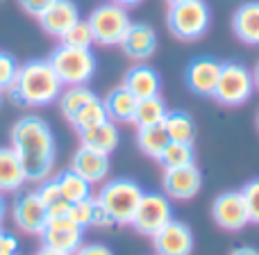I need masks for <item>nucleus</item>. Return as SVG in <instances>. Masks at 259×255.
<instances>
[{
  "instance_id": "obj_1",
  "label": "nucleus",
  "mask_w": 259,
  "mask_h": 255,
  "mask_svg": "<svg viewBox=\"0 0 259 255\" xmlns=\"http://www.w3.org/2000/svg\"><path fill=\"white\" fill-rule=\"evenodd\" d=\"M12 148L16 151L27 183H44L55 169V134L36 114L21 117L12 128Z\"/></svg>"
},
{
  "instance_id": "obj_2",
  "label": "nucleus",
  "mask_w": 259,
  "mask_h": 255,
  "mask_svg": "<svg viewBox=\"0 0 259 255\" xmlns=\"http://www.w3.org/2000/svg\"><path fill=\"white\" fill-rule=\"evenodd\" d=\"M7 91L14 103L27 105V107H46L59 100L62 80L57 78L48 59H30L18 66L16 80Z\"/></svg>"
},
{
  "instance_id": "obj_3",
  "label": "nucleus",
  "mask_w": 259,
  "mask_h": 255,
  "mask_svg": "<svg viewBox=\"0 0 259 255\" xmlns=\"http://www.w3.org/2000/svg\"><path fill=\"white\" fill-rule=\"evenodd\" d=\"M48 62L62 80V85L66 87L87 85L96 73V57L91 48H73V46L62 44L53 50Z\"/></svg>"
},
{
  "instance_id": "obj_4",
  "label": "nucleus",
  "mask_w": 259,
  "mask_h": 255,
  "mask_svg": "<svg viewBox=\"0 0 259 255\" xmlns=\"http://www.w3.org/2000/svg\"><path fill=\"white\" fill-rule=\"evenodd\" d=\"M141 196H143L141 185L130 178H118V180H112V183H105L96 198L112 214L114 224L130 226Z\"/></svg>"
},
{
  "instance_id": "obj_5",
  "label": "nucleus",
  "mask_w": 259,
  "mask_h": 255,
  "mask_svg": "<svg viewBox=\"0 0 259 255\" xmlns=\"http://www.w3.org/2000/svg\"><path fill=\"white\" fill-rule=\"evenodd\" d=\"M211 12L205 0H189V3L170 5L166 14V27L170 34L182 41H193L202 37L209 27Z\"/></svg>"
},
{
  "instance_id": "obj_6",
  "label": "nucleus",
  "mask_w": 259,
  "mask_h": 255,
  "mask_svg": "<svg viewBox=\"0 0 259 255\" xmlns=\"http://www.w3.org/2000/svg\"><path fill=\"white\" fill-rule=\"evenodd\" d=\"M255 94V78L243 64L225 62L221 66L219 85H216L214 98L225 107H239Z\"/></svg>"
},
{
  "instance_id": "obj_7",
  "label": "nucleus",
  "mask_w": 259,
  "mask_h": 255,
  "mask_svg": "<svg viewBox=\"0 0 259 255\" xmlns=\"http://www.w3.org/2000/svg\"><path fill=\"white\" fill-rule=\"evenodd\" d=\"M87 21H89L91 30H94L96 44H100V46L121 44L130 23H132L127 16V9L116 3H105L100 7H96Z\"/></svg>"
},
{
  "instance_id": "obj_8",
  "label": "nucleus",
  "mask_w": 259,
  "mask_h": 255,
  "mask_svg": "<svg viewBox=\"0 0 259 255\" xmlns=\"http://www.w3.org/2000/svg\"><path fill=\"white\" fill-rule=\"evenodd\" d=\"M170 219H173V205H170L168 196L159 194V192H148V194L143 192L130 226H132L139 235L155 237Z\"/></svg>"
},
{
  "instance_id": "obj_9",
  "label": "nucleus",
  "mask_w": 259,
  "mask_h": 255,
  "mask_svg": "<svg viewBox=\"0 0 259 255\" xmlns=\"http://www.w3.org/2000/svg\"><path fill=\"white\" fill-rule=\"evenodd\" d=\"M211 219L219 228L228 230V233H239L250 224V214H248L246 201H243L241 192H223L214 198L211 203Z\"/></svg>"
},
{
  "instance_id": "obj_10",
  "label": "nucleus",
  "mask_w": 259,
  "mask_h": 255,
  "mask_svg": "<svg viewBox=\"0 0 259 255\" xmlns=\"http://www.w3.org/2000/svg\"><path fill=\"white\" fill-rule=\"evenodd\" d=\"M41 242L44 246L55 248V251L64 253H75L82 246V237H84V228H80L77 224H73L71 219H50L46 224V228L41 230Z\"/></svg>"
},
{
  "instance_id": "obj_11",
  "label": "nucleus",
  "mask_w": 259,
  "mask_h": 255,
  "mask_svg": "<svg viewBox=\"0 0 259 255\" xmlns=\"http://www.w3.org/2000/svg\"><path fill=\"white\" fill-rule=\"evenodd\" d=\"M202 189V173L196 164L164 171V192L175 201H191Z\"/></svg>"
},
{
  "instance_id": "obj_12",
  "label": "nucleus",
  "mask_w": 259,
  "mask_h": 255,
  "mask_svg": "<svg viewBox=\"0 0 259 255\" xmlns=\"http://www.w3.org/2000/svg\"><path fill=\"white\" fill-rule=\"evenodd\" d=\"M152 246L157 255H191L193 233L184 221L170 219L159 233L152 237Z\"/></svg>"
},
{
  "instance_id": "obj_13",
  "label": "nucleus",
  "mask_w": 259,
  "mask_h": 255,
  "mask_svg": "<svg viewBox=\"0 0 259 255\" xmlns=\"http://www.w3.org/2000/svg\"><path fill=\"white\" fill-rule=\"evenodd\" d=\"M12 216H14V224L27 235H41V230L48 224V210H46V205L39 201L36 192L18 196L16 201H14Z\"/></svg>"
},
{
  "instance_id": "obj_14",
  "label": "nucleus",
  "mask_w": 259,
  "mask_h": 255,
  "mask_svg": "<svg viewBox=\"0 0 259 255\" xmlns=\"http://www.w3.org/2000/svg\"><path fill=\"white\" fill-rule=\"evenodd\" d=\"M36 18H39V25L46 34L62 39L80 21V9L73 0H53Z\"/></svg>"
},
{
  "instance_id": "obj_15",
  "label": "nucleus",
  "mask_w": 259,
  "mask_h": 255,
  "mask_svg": "<svg viewBox=\"0 0 259 255\" xmlns=\"http://www.w3.org/2000/svg\"><path fill=\"white\" fill-rule=\"evenodd\" d=\"M221 66L223 64L214 57H196L184 71V82L198 96H214L219 85Z\"/></svg>"
},
{
  "instance_id": "obj_16",
  "label": "nucleus",
  "mask_w": 259,
  "mask_h": 255,
  "mask_svg": "<svg viewBox=\"0 0 259 255\" xmlns=\"http://www.w3.org/2000/svg\"><path fill=\"white\" fill-rule=\"evenodd\" d=\"M71 169L75 173H80L87 183L96 185V183H105L109 175V155L98 151H91L87 146H80L73 155Z\"/></svg>"
},
{
  "instance_id": "obj_17",
  "label": "nucleus",
  "mask_w": 259,
  "mask_h": 255,
  "mask_svg": "<svg viewBox=\"0 0 259 255\" xmlns=\"http://www.w3.org/2000/svg\"><path fill=\"white\" fill-rule=\"evenodd\" d=\"M121 48L127 57L146 59L157 50V34L148 23H130L125 37L121 41Z\"/></svg>"
},
{
  "instance_id": "obj_18",
  "label": "nucleus",
  "mask_w": 259,
  "mask_h": 255,
  "mask_svg": "<svg viewBox=\"0 0 259 255\" xmlns=\"http://www.w3.org/2000/svg\"><path fill=\"white\" fill-rule=\"evenodd\" d=\"M123 87H125L137 100L152 98V96H159V91H161V78H159V73L152 66H148V64H137V66H132L125 73Z\"/></svg>"
},
{
  "instance_id": "obj_19",
  "label": "nucleus",
  "mask_w": 259,
  "mask_h": 255,
  "mask_svg": "<svg viewBox=\"0 0 259 255\" xmlns=\"http://www.w3.org/2000/svg\"><path fill=\"white\" fill-rule=\"evenodd\" d=\"M232 30L243 44L259 46V0L243 3L232 16Z\"/></svg>"
},
{
  "instance_id": "obj_20",
  "label": "nucleus",
  "mask_w": 259,
  "mask_h": 255,
  "mask_svg": "<svg viewBox=\"0 0 259 255\" xmlns=\"http://www.w3.org/2000/svg\"><path fill=\"white\" fill-rule=\"evenodd\" d=\"M118 143H121V132H118L114 121H105V123H100V126L80 132V146L105 153V155H112L118 148Z\"/></svg>"
},
{
  "instance_id": "obj_21",
  "label": "nucleus",
  "mask_w": 259,
  "mask_h": 255,
  "mask_svg": "<svg viewBox=\"0 0 259 255\" xmlns=\"http://www.w3.org/2000/svg\"><path fill=\"white\" fill-rule=\"evenodd\" d=\"M25 171L12 146H0V192L12 194L25 185Z\"/></svg>"
},
{
  "instance_id": "obj_22",
  "label": "nucleus",
  "mask_w": 259,
  "mask_h": 255,
  "mask_svg": "<svg viewBox=\"0 0 259 255\" xmlns=\"http://www.w3.org/2000/svg\"><path fill=\"white\" fill-rule=\"evenodd\" d=\"M137 103L132 94L125 89V87H116L107 94L105 98V110H107L109 121L114 123H132L134 121V112H137Z\"/></svg>"
},
{
  "instance_id": "obj_23",
  "label": "nucleus",
  "mask_w": 259,
  "mask_h": 255,
  "mask_svg": "<svg viewBox=\"0 0 259 255\" xmlns=\"http://www.w3.org/2000/svg\"><path fill=\"white\" fill-rule=\"evenodd\" d=\"M161 126L166 128V134H168L170 141L193 143V139H196V121H193L191 114L182 112V110L168 112Z\"/></svg>"
},
{
  "instance_id": "obj_24",
  "label": "nucleus",
  "mask_w": 259,
  "mask_h": 255,
  "mask_svg": "<svg viewBox=\"0 0 259 255\" xmlns=\"http://www.w3.org/2000/svg\"><path fill=\"white\" fill-rule=\"evenodd\" d=\"M168 134H166V128L161 126H146L137 130V146L143 155L152 157V160H159L164 148L168 146Z\"/></svg>"
},
{
  "instance_id": "obj_25",
  "label": "nucleus",
  "mask_w": 259,
  "mask_h": 255,
  "mask_svg": "<svg viewBox=\"0 0 259 255\" xmlns=\"http://www.w3.org/2000/svg\"><path fill=\"white\" fill-rule=\"evenodd\" d=\"M57 185H59V194L64 201L68 203H77V201H87L91 198V183H87L80 173H75L73 169H66L57 175Z\"/></svg>"
},
{
  "instance_id": "obj_26",
  "label": "nucleus",
  "mask_w": 259,
  "mask_h": 255,
  "mask_svg": "<svg viewBox=\"0 0 259 255\" xmlns=\"http://www.w3.org/2000/svg\"><path fill=\"white\" fill-rule=\"evenodd\" d=\"M168 107H166L161 96H152V98H143L137 103V112H134V126L146 128V126H159L164 123Z\"/></svg>"
},
{
  "instance_id": "obj_27",
  "label": "nucleus",
  "mask_w": 259,
  "mask_h": 255,
  "mask_svg": "<svg viewBox=\"0 0 259 255\" xmlns=\"http://www.w3.org/2000/svg\"><path fill=\"white\" fill-rule=\"evenodd\" d=\"M94 98H96L94 91L87 85H82V87H68L66 91H62L57 103H59V110H62L64 117H66L68 121H73V119L77 117V112Z\"/></svg>"
},
{
  "instance_id": "obj_28",
  "label": "nucleus",
  "mask_w": 259,
  "mask_h": 255,
  "mask_svg": "<svg viewBox=\"0 0 259 255\" xmlns=\"http://www.w3.org/2000/svg\"><path fill=\"white\" fill-rule=\"evenodd\" d=\"M105 121H109L107 110H105V100H100L98 96H96L94 100H89V103L77 112V117L71 121V126L77 130V134H80V132H84V130H91V128L100 126V123H105Z\"/></svg>"
},
{
  "instance_id": "obj_29",
  "label": "nucleus",
  "mask_w": 259,
  "mask_h": 255,
  "mask_svg": "<svg viewBox=\"0 0 259 255\" xmlns=\"http://www.w3.org/2000/svg\"><path fill=\"white\" fill-rule=\"evenodd\" d=\"M196 160V151L191 143H180V141H168V146L164 148L159 157V164L166 169H180V166L193 164Z\"/></svg>"
},
{
  "instance_id": "obj_30",
  "label": "nucleus",
  "mask_w": 259,
  "mask_h": 255,
  "mask_svg": "<svg viewBox=\"0 0 259 255\" xmlns=\"http://www.w3.org/2000/svg\"><path fill=\"white\" fill-rule=\"evenodd\" d=\"M94 30H91L89 21H77L66 34L62 37V44L64 46H73V48H91L94 44Z\"/></svg>"
},
{
  "instance_id": "obj_31",
  "label": "nucleus",
  "mask_w": 259,
  "mask_h": 255,
  "mask_svg": "<svg viewBox=\"0 0 259 255\" xmlns=\"http://www.w3.org/2000/svg\"><path fill=\"white\" fill-rule=\"evenodd\" d=\"M94 207H96V198H87V201H77L71 203V210H68V219L73 224H77L80 228H89L91 221H94Z\"/></svg>"
},
{
  "instance_id": "obj_32",
  "label": "nucleus",
  "mask_w": 259,
  "mask_h": 255,
  "mask_svg": "<svg viewBox=\"0 0 259 255\" xmlns=\"http://www.w3.org/2000/svg\"><path fill=\"white\" fill-rule=\"evenodd\" d=\"M241 194L243 201H246L248 214H250V224H259V178L243 185Z\"/></svg>"
},
{
  "instance_id": "obj_33",
  "label": "nucleus",
  "mask_w": 259,
  "mask_h": 255,
  "mask_svg": "<svg viewBox=\"0 0 259 255\" xmlns=\"http://www.w3.org/2000/svg\"><path fill=\"white\" fill-rule=\"evenodd\" d=\"M16 73H18V64L12 55L3 53L0 50V91H7L9 87L14 85L16 80Z\"/></svg>"
},
{
  "instance_id": "obj_34",
  "label": "nucleus",
  "mask_w": 259,
  "mask_h": 255,
  "mask_svg": "<svg viewBox=\"0 0 259 255\" xmlns=\"http://www.w3.org/2000/svg\"><path fill=\"white\" fill-rule=\"evenodd\" d=\"M36 196H39V201L44 203L46 207H48L50 203L59 201V198H62V194H59L57 180H44V183L39 185V189H36Z\"/></svg>"
},
{
  "instance_id": "obj_35",
  "label": "nucleus",
  "mask_w": 259,
  "mask_h": 255,
  "mask_svg": "<svg viewBox=\"0 0 259 255\" xmlns=\"http://www.w3.org/2000/svg\"><path fill=\"white\" fill-rule=\"evenodd\" d=\"M91 226H94V228H109V226H116L114 224V219H112V214H109V212L98 203V198H96L94 221H91Z\"/></svg>"
},
{
  "instance_id": "obj_36",
  "label": "nucleus",
  "mask_w": 259,
  "mask_h": 255,
  "mask_svg": "<svg viewBox=\"0 0 259 255\" xmlns=\"http://www.w3.org/2000/svg\"><path fill=\"white\" fill-rule=\"evenodd\" d=\"M46 210H48V221H50V219H66V216H68V210H71V203L64 201V198H59V201L50 203Z\"/></svg>"
},
{
  "instance_id": "obj_37",
  "label": "nucleus",
  "mask_w": 259,
  "mask_h": 255,
  "mask_svg": "<svg viewBox=\"0 0 259 255\" xmlns=\"http://www.w3.org/2000/svg\"><path fill=\"white\" fill-rule=\"evenodd\" d=\"M73 255H114V253H112V248L105 246V244L91 242V244H82Z\"/></svg>"
},
{
  "instance_id": "obj_38",
  "label": "nucleus",
  "mask_w": 259,
  "mask_h": 255,
  "mask_svg": "<svg viewBox=\"0 0 259 255\" xmlns=\"http://www.w3.org/2000/svg\"><path fill=\"white\" fill-rule=\"evenodd\" d=\"M0 255H18V239L9 233H0Z\"/></svg>"
},
{
  "instance_id": "obj_39",
  "label": "nucleus",
  "mask_w": 259,
  "mask_h": 255,
  "mask_svg": "<svg viewBox=\"0 0 259 255\" xmlns=\"http://www.w3.org/2000/svg\"><path fill=\"white\" fill-rule=\"evenodd\" d=\"M50 3H53V0H18V5L23 7V12L32 14V16H39Z\"/></svg>"
},
{
  "instance_id": "obj_40",
  "label": "nucleus",
  "mask_w": 259,
  "mask_h": 255,
  "mask_svg": "<svg viewBox=\"0 0 259 255\" xmlns=\"http://www.w3.org/2000/svg\"><path fill=\"white\" fill-rule=\"evenodd\" d=\"M230 255H259V251L252 248V246H239V248H234Z\"/></svg>"
},
{
  "instance_id": "obj_41",
  "label": "nucleus",
  "mask_w": 259,
  "mask_h": 255,
  "mask_svg": "<svg viewBox=\"0 0 259 255\" xmlns=\"http://www.w3.org/2000/svg\"><path fill=\"white\" fill-rule=\"evenodd\" d=\"M36 255H71V253H64V251H55V248H48V246H41Z\"/></svg>"
},
{
  "instance_id": "obj_42",
  "label": "nucleus",
  "mask_w": 259,
  "mask_h": 255,
  "mask_svg": "<svg viewBox=\"0 0 259 255\" xmlns=\"http://www.w3.org/2000/svg\"><path fill=\"white\" fill-rule=\"evenodd\" d=\"M112 3H116V5H121V7H134V5H139L141 0H112Z\"/></svg>"
},
{
  "instance_id": "obj_43",
  "label": "nucleus",
  "mask_w": 259,
  "mask_h": 255,
  "mask_svg": "<svg viewBox=\"0 0 259 255\" xmlns=\"http://www.w3.org/2000/svg\"><path fill=\"white\" fill-rule=\"evenodd\" d=\"M5 212H7V205H5V194L0 192V221L5 219Z\"/></svg>"
},
{
  "instance_id": "obj_44",
  "label": "nucleus",
  "mask_w": 259,
  "mask_h": 255,
  "mask_svg": "<svg viewBox=\"0 0 259 255\" xmlns=\"http://www.w3.org/2000/svg\"><path fill=\"white\" fill-rule=\"evenodd\" d=\"M252 78H255V87H257V89H259V62H257L255 71H252Z\"/></svg>"
},
{
  "instance_id": "obj_45",
  "label": "nucleus",
  "mask_w": 259,
  "mask_h": 255,
  "mask_svg": "<svg viewBox=\"0 0 259 255\" xmlns=\"http://www.w3.org/2000/svg\"><path fill=\"white\" fill-rule=\"evenodd\" d=\"M168 5H180V3H189V0H166Z\"/></svg>"
},
{
  "instance_id": "obj_46",
  "label": "nucleus",
  "mask_w": 259,
  "mask_h": 255,
  "mask_svg": "<svg viewBox=\"0 0 259 255\" xmlns=\"http://www.w3.org/2000/svg\"><path fill=\"white\" fill-rule=\"evenodd\" d=\"M257 128H259V117H257Z\"/></svg>"
},
{
  "instance_id": "obj_47",
  "label": "nucleus",
  "mask_w": 259,
  "mask_h": 255,
  "mask_svg": "<svg viewBox=\"0 0 259 255\" xmlns=\"http://www.w3.org/2000/svg\"><path fill=\"white\" fill-rule=\"evenodd\" d=\"M0 98H3V91H0Z\"/></svg>"
},
{
  "instance_id": "obj_48",
  "label": "nucleus",
  "mask_w": 259,
  "mask_h": 255,
  "mask_svg": "<svg viewBox=\"0 0 259 255\" xmlns=\"http://www.w3.org/2000/svg\"><path fill=\"white\" fill-rule=\"evenodd\" d=\"M0 233H3V228H0Z\"/></svg>"
}]
</instances>
